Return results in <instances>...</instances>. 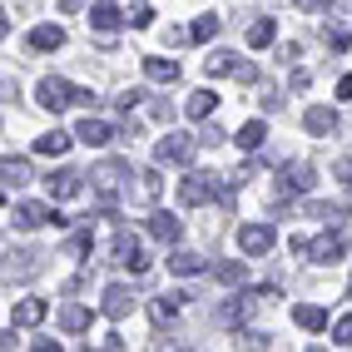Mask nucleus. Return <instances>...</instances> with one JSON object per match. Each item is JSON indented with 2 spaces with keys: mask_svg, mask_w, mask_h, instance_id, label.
I'll return each instance as SVG.
<instances>
[{
  "mask_svg": "<svg viewBox=\"0 0 352 352\" xmlns=\"http://www.w3.org/2000/svg\"><path fill=\"white\" fill-rule=\"evenodd\" d=\"M35 100H40V109H75V104H95V95H89V89L69 85V80H60V75L40 80V85H35Z\"/></svg>",
  "mask_w": 352,
  "mask_h": 352,
  "instance_id": "1",
  "label": "nucleus"
},
{
  "mask_svg": "<svg viewBox=\"0 0 352 352\" xmlns=\"http://www.w3.org/2000/svg\"><path fill=\"white\" fill-rule=\"evenodd\" d=\"M45 223H50V228H65V219L55 214L50 204H15V208H10V228H20V233H35V228H45Z\"/></svg>",
  "mask_w": 352,
  "mask_h": 352,
  "instance_id": "2",
  "label": "nucleus"
},
{
  "mask_svg": "<svg viewBox=\"0 0 352 352\" xmlns=\"http://www.w3.org/2000/svg\"><path fill=\"white\" fill-rule=\"evenodd\" d=\"M288 248L293 253H308L313 263H338V258L347 253V233H322V239H313V243L308 239H293Z\"/></svg>",
  "mask_w": 352,
  "mask_h": 352,
  "instance_id": "3",
  "label": "nucleus"
},
{
  "mask_svg": "<svg viewBox=\"0 0 352 352\" xmlns=\"http://www.w3.org/2000/svg\"><path fill=\"white\" fill-rule=\"evenodd\" d=\"M204 75H214V80L233 75V80H243V85H253V69L243 65V55H233V50H214V55L204 60Z\"/></svg>",
  "mask_w": 352,
  "mask_h": 352,
  "instance_id": "4",
  "label": "nucleus"
},
{
  "mask_svg": "<svg viewBox=\"0 0 352 352\" xmlns=\"http://www.w3.org/2000/svg\"><path fill=\"white\" fill-rule=\"evenodd\" d=\"M154 154H159V164H194L199 139H194V134H164Z\"/></svg>",
  "mask_w": 352,
  "mask_h": 352,
  "instance_id": "5",
  "label": "nucleus"
},
{
  "mask_svg": "<svg viewBox=\"0 0 352 352\" xmlns=\"http://www.w3.org/2000/svg\"><path fill=\"white\" fill-rule=\"evenodd\" d=\"M129 179V164H120V159H109V164H100L95 174H89V184H95V194L109 204L114 194H120V184Z\"/></svg>",
  "mask_w": 352,
  "mask_h": 352,
  "instance_id": "6",
  "label": "nucleus"
},
{
  "mask_svg": "<svg viewBox=\"0 0 352 352\" xmlns=\"http://www.w3.org/2000/svg\"><path fill=\"white\" fill-rule=\"evenodd\" d=\"M302 189H313V164H283L273 199H288V194H302Z\"/></svg>",
  "mask_w": 352,
  "mask_h": 352,
  "instance_id": "7",
  "label": "nucleus"
},
{
  "mask_svg": "<svg viewBox=\"0 0 352 352\" xmlns=\"http://www.w3.org/2000/svg\"><path fill=\"white\" fill-rule=\"evenodd\" d=\"M273 243H278L273 223H243V228H239V248H243L248 258H263V253H268Z\"/></svg>",
  "mask_w": 352,
  "mask_h": 352,
  "instance_id": "8",
  "label": "nucleus"
},
{
  "mask_svg": "<svg viewBox=\"0 0 352 352\" xmlns=\"http://www.w3.org/2000/svg\"><path fill=\"white\" fill-rule=\"evenodd\" d=\"M214 194H219V179H208V174H189V179L179 184V204L184 208H199V204H208Z\"/></svg>",
  "mask_w": 352,
  "mask_h": 352,
  "instance_id": "9",
  "label": "nucleus"
},
{
  "mask_svg": "<svg viewBox=\"0 0 352 352\" xmlns=\"http://www.w3.org/2000/svg\"><path fill=\"white\" fill-rule=\"evenodd\" d=\"M114 263H120V268H129V273H144V268H149L144 243H139L134 233H120V239H114Z\"/></svg>",
  "mask_w": 352,
  "mask_h": 352,
  "instance_id": "10",
  "label": "nucleus"
},
{
  "mask_svg": "<svg viewBox=\"0 0 352 352\" xmlns=\"http://www.w3.org/2000/svg\"><path fill=\"white\" fill-rule=\"evenodd\" d=\"M149 239H159V243H179V239H184V223H179L174 214H164V208H154V214H149Z\"/></svg>",
  "mask_w": 352,
  "mask_h": 352,
  "instance_id": "11",
  "label": "nucleus"
},
{
  "mask_svg": "<svg viewBox=\"0 0 352 352\" xmlns=\"http://www.w3.org/2000/svg\"><path fill=\"white\" fill-rule=\"evenodd\" d=\"M89 25H95V30H104V35H114V30L124 25V10H120V6H109V0H100V6L89 10Z\"/></svg>",
  "mask_w": 352,
  "mask_h": 352,
  "instance_id": "12",
  "label": "nucleus"
},
{
  "mask_svg": "<svg viewBox=\"0 0 352 352\" xmlns=\"http://www.w3.org/2000/svg\"><path fill=\"white\" fill-rule=\"evenodd\" d=\"M293 322L302 327V333H322V327H327V308H318V302H298Z\"/></svg>",
  "mask_w": 352,
  "mask_h": 352,
  "instance_id": "13",
  "label": "nucleus"
},
{
  "mask_svg": "<svg viewBox=\"0 0 352 352\" xmlns=\"http://www.w3.org/2000/svg\"><path fill=\"white\" fill-rule=\"evenodd\" d=\"M45 184H50V199H60V204H69V199L80 194V174L75 169H60V174H50Z\"/></svg>",
  "mask_w": 352,
  "mask_h": 352,
  "instance_id": "14",
  "label": "nucleus"
},
{
  "mask_svg": "<svg viewBox=\"0 0 352 352\" xmlns=\"http://www.w3.org/2000/svg\"><path fill=\"white\" fill-rule=\"evenodd\" d=\"M75 139H80V144H109V139H114V124H104V120H80V124H75Z\"/></svg>",
  "mask_w": 352,
  "mask_h": 352,
  "instance_id": "15",
  "label": "nucleus"
},
{
  "mask_svg": "<svg viewBox=\"0 0 352 352\" xmlns=\"http://www.w3.org/2000/svg\"><path fill=\"white\" fill-rule=\"evenodd\" d=\"M214 109H219V95H214V89H194V95L184 100V114H189V120H208Z\"/></svg>",
  "mask_w": 352,
  "mask_h": 352,
  "instance_id": "16",
  "label": "nucleus"
},
{
  "mask_svg": "<svg viewBox=\"0 0 352 352\" xmlns=\"http://www.w3.org/2000/svg\"><path fill=\"white\" fill-rule=\"evenodd\" d=\"M100 302H104V318H124V313L134 308V298H129V288H120V283H109Z\"/></svg>",
  "mask_w": 352,
  "mask_h": 352,
  "instance_id": "17",
  "label": "nucleus"
},
{
  "mask_svg": "<svg viewBox=\"0 0 352 352\" xmlns=\"http://www.w3.org/2000/svg\"><path fill=\"white\" fill-rule=\"evenodd\" d=\"M144 75H149L154 85H174V80H179V65L164 60V55H144Z\"/></svg>",
  "mask_w": 352,
  "mask_h": 352,
  "instance_id": "18",
  "label": "nucleus"
},
{
  "mask_svg": "<svg viewBox=\"0 0 352 352\" xmlns=\"http://www.w3.org/2000/svg\"><path fill=\"white\" fill-rule=\"evenodd\" d=\"M10 322H15V327H35V322H45V302H40V298H25V302H15Z\"/></svg>",
  "mask_w": 352,
  "mask_h": 352,
  "instance_id": "19",
  "label": "nucleus"
},
{
  "mask_svg": "<svg viewBox=\"0 0 352 352\" xmlns=\"http://www.w3.org/2000/svg\"><path fill=\"white\" fill-rule=\"evenodd\" d=\"M273 40H278V25H273L268 15H263V20H253V25H248V50H268Z\"/></svg>",
  "mask_w": 352,
  "mask_h": 352,
  "instance_id": "20",
  "label": "nucleus"
},
{
  "mask_svg": "<svg viewBox=\"0 0 352 352\" xmlns=\"http://www.w3.org/2000/svg\"><path fill=\"white\" fill-rule=\"evenodd\" d=\"M302 124H308V134H333V129H338V114L322 109V104H313L308 114H302Z\"/></svg>",
  "mask_w": 352,
  "mask_h": 352,
  "instance_id": "21",
  "label": "nucleus"
},
{
  "mask_svg": "<svg viewBox=\"0 0 352 352\" xmlns=\"http://www.w3.org/2000/svg\"><path fill=\"white\" fill-rule=\"evenodd\" d=\"M89 318H95V313L80 308V302H65V308H60V327H65V333H85Z\"/></svg>",
  "mask_w": 352,
  "mask_h": 352,
  "instance_id": "22",
  "label": "nucleus"
},
{
  "mask_svg": "<svg viewBox=\"0 0 352 352\" xmlns=\"http://www.w3.org/2000/svg\"><path fill=\"white\" fill-rule=\"evenodd\" d=\"M65 149H69V134H65V129H50V134L35 139V154H45V159H60Z\"/></svg>",
  "mask_w": 352,
  "mask_h": 352,
  "instance_id": "23",
  "label": "nucleus"
},
{
  "mask_svg": "<svg viewBox=\"0 0 352 352\" xmlns=\"http://www.w3.org/2000/svg\"><path fill=\"white\" fill-rule=\"evenodd\" d=\"M65 45V30L60 25H35L30 30V50H60Z\"/></svg>",
  "mask_w": 352,
  "mask_h": 352,
  "instance_id": "24",
  "label": "nucleus"
},
{
  "mask_svg": "<svg viewBox=\"0 0 352 352\" xmlns=\"http://www.w3.org/2000/svg\"><path fill=\"white\" fill-rule=\"evenodd\" d=\"M263 139H268V124H263V120H248V124L239 129V149L253 154V149H263Z\"/></svg>",
  "mask_w": 352,
  "mask_h": 352,
  "instance_id": "25",
  "label": "nucleus"
},
{
  "mask_svg": "<svg viewBox=\"0 0 352 352\" xmlns=\"http://www.w3.org/2000/svg\"><path fill=\"white\" fill-rule=\"evenodd\" d=\"M30 184V159H6V194Z\"/></svg>",
  "mask_w": 352,
  "mask_h": 352,
  "instance_id": "26",
  "label": "nucleus"
},
{
  "mask_svg": "<svg viewBox=\"0 0 352 352\" xmlns=\"http://www.w3.org/2000/svg\"><path fill=\"white\" fill-rule=\"evenodd\" d=\"M169 268H174L179 278H194V273L204 268V258H199V253H184V248H179V253H169Z\"/></svg>",
  "mask_w": 352,
  "mask_h": 352,
  "instance_id": "27",
  "label": "nucleus"
},
{
  "mask_svg": "<svg viewBox=\"0 0 352 352\" xmlns=\"http://www.w3.org/2000/svg\"><path fill=\"white\" fill-rule=\"evenodd\" d=\"M219 25H223L219 15H199L194 25H189V40H194V45H204V40H214V35H219Z\"/></svg>",
  "mask_w": 352,
  "mask_h": 352,
  "instance_id": "28",
  "label": "nucleus"
},
{
  "mask_svg": "<svg viewBox=\"0 0 352 352\" xmlns=\"http://www.w3.org/2000/svg\"><path fill=\"white\" fill-rule=\"evenodd\" d=\"M184 302H189L184 293H164V298H154V318H159V322H169V318L184 308Z\"/></svg>",
  "mask_w": 352,
  "mask_h": 352,
  "instance_id": "29",
  "label": "nucleus"
},
{
  "mask_svg": "<svg viewBox=\"0 0 352 352\" xmlns=\"http://www.w3.org/2000/svg\"><path fill=\"white\" fill-rule=\"evenodd\" d=\"M214 278L233 288V283H243V278H248V268H243V263H219V268H214Z\"/></svg>",
  "mask_w": 352,
  "mask_h": 352,
  "instance_id": "30",
  "label": "nucleus"
},
{
  "mask_svg": "<svg viewBox=\"0 0 352 352\" xmlns=\"http://www.w3.org/2000/svg\"><path fill=\"white\" fill-rule=\"evenodd\" d=\"M159 189H164V184H159V174H154V169H144V174H139V194H144L149 204L159 199Z\"/></svg>",
  "mask_w": 352,
  "mask_h": 352,
  "instance_id": "31",
  "label": "nucleus"
},
{
  "mask_svg": "<svg viewBox=\"0 0 352 352\" xmlns=\"http://www.w3.org/2000/svg\"><path fill=\"white\" fill-rule=\"evenodd\" d=\"M333 342H338V347H352V313H347V318H338V327H333Z\"/></svg>",
  "mask_w": 352,
  "mask_h": 352,
  "instance_id": "32",
  "label": "nucleus"
},
{
  "mask_svg": "<svg viewBox=\"0 0 352 352\" xmlns=\"http://www.w3.org/2000/svg\"><path fill=\"white\" fill-rule=\"evenodd\" d=\"M243 347H273L268 333H243Z\"/></svg>",
  "mask_w": 352,
  "mask_h": 352,
  "instance_id": "33",
  "label": "nucleus"
},
{
  "mask_svg": "<svg viewBox=\"0 0 352 352\" xmlns=\"http://www.w3.org/2000/svg\"><path fill=\"white\" fill-rule=\"evenodd\" d=\"M144 25H154V10L139 6V10H134V30H144Z\"/></svg>",
  "mask_w": 352,
  "mask_h": 352,
  "instance_id": "34",
  "label": "nucleus"
},
{
  "mask_svg": "<svg viewBox=\"0 0 352 352\" xmlns=\"http://www.w3.org/2000/svg\"><path fill=\"white\" fill-rule=\"evenodd\" d=\"M338 179H342L347 189H352V159H342V164H338Z\"/></svg>",
  "mask_w": 352,
  "mask_h": 352,
  "instance_id": "35",
  "label": "nucleus"
},
{
  "mask_svg": "<svg viewBox=\"0 0 352 352\" xmlns=\"http://www.w3.org/2000/svg\"><path fill=\"white\" fill-rule=\"evenodd\" d=\"M338 100H352V75H342V80H338Z\"/></svg>",
  "mask_w": 352,
  "mask_h": 352,
  "instance_id": "36",
  "label": "nucleus"
},
{
  "mask_svg": "<svg viewBox=\"0 0 352 352\" xmlns=\"http://www.w3.org/2000/svg\"><path fill=\"white\" fill-rule=\"evenodd\" d=\"M298 10H327V0H298Z\"/></svg>",
  "mask_w": 352,
  "mask_h": 352,
  "instance_id": "37",
  "label": "nucleus"
},
{
  "mask_svg": "<svg viewBox=\"0 0 352 352\" xmlns=\"http://www.w3.org/2000/svg\"><path fill=\"white\" fill-rule=\"evenodd\" d=\"M85 6V0H60V10H80Z\"/></svg>",
  "mask_w": 352,
  "mask_h": 352,
  "instance_id": "38",
  "label": "nucleus"
}]
</instances>
